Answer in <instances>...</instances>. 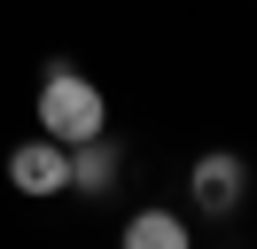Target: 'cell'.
Here are the masks:
<instances>
[{
    "label": "cell",
    "instance_id": "cell-4",
    "mask_svg": "<svg viewBox=\"0 0 257 249\" xmlns=\"http://www.w3.org/2000/svg\"><path fill=\"white\" fill-rule=\"evenodd\" d=\"M117 179H125V156H117L109 133H94V140L70 148V195H109Z\"/></svg>",
    "mask_w": 257,
    "mask_h": 249
},
{
    "label": "cell",
    "instance_id": "cell-5",
    "mask_svg": "<svg viewBox=\"0 0 257 249\" xmlns=\"http://www.w3.org/2000/svg\"><path fill=\"white\" fill-rule=\"evenodd\" d=\"M117 249H195V233H187V218H179V210L148 202V210H133V218H125Z\"/></svg>",
    "mask_w": 257,
    "mask_h": 249
},
{
    "label": "cell",
    "instance_id": "cell-3",
    "mask_svg": "<svg viewBox=\"0 0 257 249\" xmlns=\"http://www.w3.org/2000/svg\"><path fill=\"white\" fill-rule=\"evenodd\" d=\"M8 187H16V195H32V202L70 195V148H63V140H47V133L16 140V148H8Z\"/></svg>",
    "mask_w": 257,
    "mask_h": 249
},
{
    "label": "cell",
    "instance_id": "cell-1",
    "mask_svg": "<svg viewBox=\"0 0 257 249\" xmlns=\"http://www.w3.org/2000/svg\"><path fill=\"white\" fill-rule=\"evenodd\" d=\"M39 133L63 140V148L109 133V93H101L86 70H70V62H47V78H39Z\"/></svg>",
    "mask_w": 257,
    "mask_h": 249
},
{
    "label": "cell",
    "instance_id": "cell-2",
    "mask_svg": "<svg viewBox=\"0 0 257 249\" xmlns=\"http://www.w3.org/2000/svg\"><path fill=\"white\" fill-rule=\"evenodd\" d=\"M187 195H195V210H203V218H234L241 202H249V164H241L234 148H210V156H195V171H187Z\"/></svg>",
    "mask_w": 257,
    "mask_h": 249
}]
</instances>
